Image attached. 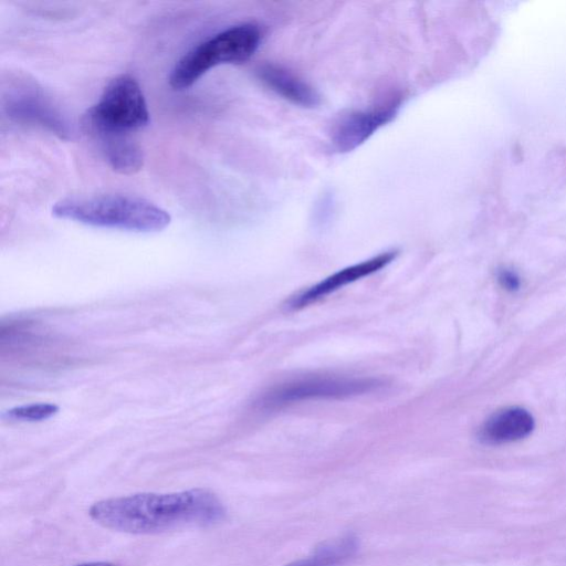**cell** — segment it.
Wrapping results in <instances>:
<instances>
[{
	"mask_svg": "<svg viewBox=\"0 0 566 566\" xmlns=\"http://www.w3.org/2000/svg\"><path fill=\"white\" fill-rule=\"evenodd\" d=\"M88 514L97 524L123 533L153 534L185 526H210L226 517L219 497L206 489L137 493L95 502Z\"/></svg>",
	"mask_w": 566,
	"mask_h": 566,
	"instance_id": "6da1fadb",
	"label": "cell"
},
{
	"mask_svg": "<svg viewBox=\"0 0 566 566\" xmlns=\"http://www.w3.org/2000/svg\"><path fill=\"white\" fill-rule=\"evenodd\" d=\"M52 214L87 226L134 232H158L170 223V214L143 198L101 195L61 199Z\"/></svg>",
	"mask_w": 566,
	"mask_h": 566,
	"instance_id": "7a4b0ae2",
	"label": "cell"
},
{
	"mask_svg": "<svg viewBox=\"0 0 566 566\" xmlns=\"http://www.w3.org/2000/svg\"><path fill=\"white\" fill-rule=\"evenodd\" d=\"M262 33L255 23L229 27L203 40L185 53L174 65L168 81L177 91L193 85L219 64H241L258 50Z\"/></svg>",
	"mask_w": 566,
	"mask_h": 566,
	"instance_id": "3957f363",
	"label": "cell"
},
{
	"mask_svg": "<svg viewBox=\"0 0 566 566\" xmlns=\"http://www.w3.org/2000/svg\"><path fill=\"white\" fill-rule=\"evenodd\" d=\"M149 122V111L138 82L129 74L115 76L99 99L82 117V128L90 136L130 135Z\"/></svg>",
	"mask_w": 566,
	"mask_h": 566,
	"instance_id": "277c9868",
	"label": "cell"
},
{
	"mask_svg": "<svg viewBox=\"0 0 566 566\" xmlns=\"http://www.w3.org/2000/svg\"><path fill=\"white\" fill-rule=\"evenodd\" d=\"M384 382L371 377L312 375L273 386L256 401L260 410L272 411L313 399L347 398L373 392Z\"/></svg>",
	"mask_w": 566,
	"mask_h": 566,
	"instance_id": "5b68a950",
	"label": "cell"
},
{
	"mask_svg": "<svg viewBox=\"0 0 566 566\" xmlns=\"http://www.w3.org/2000/svg\"><path fill=\"white\" fill-rule=\"evenodd\" d=\"M2 108L12 120L49 130L61 139H71L73 127L55 103L35 84H19L3 96Z\"/></svg>",
	"mask_w": 566,
	"mask_h": 566,
	"instance_id": "8992f818",
	"label": "cell"
},
{
	"mask_svg": "<svg viewBox=\"0 0 566 566\" xmlns=\"http://www.w3.org/2000/svg\"><path fill=\"white\" fill-rule=\"evenodd\" d=\"M401 99L395 98L368 109L340 115L331 130V142L338 153L354 150L398 114Z\"/></svg>",
	"mask_w": 566,
	"mask_h": 566,
	"instance_id": "52a82bcc",
	"label": "cell"
},
{
	"mask_svg": "<svg viewBox=\"0 0 566 566\" xmlns=\"http://www.w3.org/2000/svg\"><path fill=\"white\" fill-rule=\"evenodd\" d=\"M396 256V250L386 251L368 260L342 269L293 296L289 302V306L297 310L315 303L347 284L378 272L394 261Z\"/></svg>",
	"mask_w": 566,
	"mask_h": 566,
	"instance_id": "ba28073f",
	"label": "cell"
},
{
	"mask_svg": "<svg viewBox=\"0 0 566 566\" xmlns=\"http://www.w3.org/2000/svg\"><path fill=\"white\" fill-rule=\"evenodd\" d=\"M533 416L522 407H507L490 416L479 430L486 444H503L527 437L534 429Z\"/></svg>",
	"mask_w": 566,
	"mask_h": 566,
	"instance_id": "9c48e42d",
	"label": "cell"
},
{
	"mask_svg": "<svg viewBox=\"0 0 566 566\" xmlns=\"http://www.w3.org/2000/svg\"><path fill=\"white\" fill-rule=\"evenodd\" d=\"M258 77L273 92L295 105L315 107L319 95L306 82L275 64H262L256 69Z\"/></svg>",
	"mask_w": 566,
	"mask_h": 566,
	"instance_id": "30bf717a",
	"label": "cell"
},
{
	"mask_svg": "<svg viewBox=\"0 0 566 566\" xmlns=\"http://www.w3.org/2000/svg\"><path fill=\"white\" fill-rule=\"evenodd\" d=\"M108 164L116 172L133 175L144 165V154L130 135L101 134L92 136Z\"/></svg>",
	"mask_w": 566,
	"mask_h": 566,
	"instance_id": "8fae6325",
	"label": "cell"
},
{
	"mask_svg": "<svg viewBox=\"0 0 566 566\" xmlns=\"http://www.w3.org/2000/svg\"><path fill=\"white\" fill-rule=\"evenodd\" d=\"M357 548V538L346 535L322 544L312 555L285 566H335L350 558Z\"/></svg>",
	"mask_w": 566,
	"mask_h": 566,
	"instance_id": "7c38bea8",
	"label": "cell"
},
{
	"mask_svg": "<svg viewBox=\"0 0 566 566\" xmlns=\"http://www.w3.org/2000/svg\"><path fill=\"white\" fill-rule=\"evenodd\" d=\"M57 411L59 407L54 403H31L12 408L4 413V417L21 421H41L52 417Z\"/></svg>",
	"mask_w": 566,
	"mask_h": 566,
	"instance_id": "4fadbf2b",
	"label": "cell"
},
{
	"mask_svg": "<svg viewBox=\"0 0 566 566\" xmlns=\"http://www.w3.org/2000/svg\"><path fill=\"white\" fill-rule=\"evenodd\" d=\"M500 285L506 291H516L521 286L520 276L512 270L503 269L497 273Z\"/></svg>",
	"mask_w": 566,
	"mask_h": 566,
	"instance_id": "5bb4252c",
	"label": "cell"
},
{
	"mask_svg": "<svg viewBox=\"0 0 566 566\" xmlns=\"http://www.w3.org/2000/svg\"><path fill=\"white\" fill-rule=\"evenodd\" d=\"M76 566H115L108 562H91V563H84Z\"/></svg>",
	"mask_w": 566,
	"mask_h": 566,
	"instance_id": "9a60e30c",
	"label": "cell"
}]
</instances>
